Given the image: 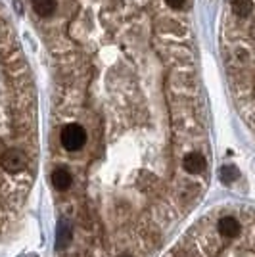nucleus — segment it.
<instances>
[{
	"instance_id": "f257e3e1",
	"label": "nucleus",
	"mask_w": 255,
	"mask_h": 257,
	"mask_svg": "<svg viewBox=\"0 0 255 257\" xmlns=\"http://www.w3.org/2000/svg\"><path fill=\"white\" fill-rule=\"evenodd\" d=\"M46 50L58 257H156L207 188L190 10L27 0Z\"/></svg>"
},
{
	"instance_id": "f03ea898",
	"label": "nucleus",
	"mask_w": 255,
	"mask_h": 257,
	"mask_svg": "<svg viewBox=\"0 0 255 257\" xmlns=\"http://www.w3.org/2000/svg\"><path fill=\"white\" fill-rule=\"evenodd\" d=\"M39 161L37 92L10 10L0 0V240L22 225Z\"/></svg>"
},
{
	"instance_id": "7ed1b4c3",
	"label": "nucleus",
	"mask_w": 255,
	"mask_h": 257,
	"mask_svg": "<svg viewBox=\"0 0 255 257\" xmlns=\"http://www.w3.org/2000/svg\"><path fill=\"white\" fill-rule=\"evenodd\" d=\"M221 50L234 102L255 131V0H224Z\"/></svg>"
}]
</instances>
